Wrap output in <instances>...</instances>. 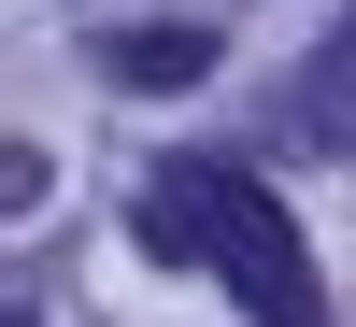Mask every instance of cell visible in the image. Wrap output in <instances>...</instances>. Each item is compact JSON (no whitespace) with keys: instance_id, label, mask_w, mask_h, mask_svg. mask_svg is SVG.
<instances>
[{"instance_id":"cell-3","label":"cell","mask_w":356,"mask_h":327,"mask_svg":"<svg viewBox=\"0 0 356 327\" xmlns=\"http://www.w3.org/2000/svg\"><path fill=\"white\" fill-rule=\"evenodd\" d=\"M100 72L143 85V100H171V85L214 72V28H100Z\"/></svg>"},{"instance_id":"cell-1","label":"cell","mask_w":356,"mask_h":327,"mask_svg":"<svg viewBox=\"0 0 356 327\" xmlns=\"http://www.w3.org/2000/svg\"><path fill=\"white\" fill-rule=\"evenodd\" d=\"M143 242L186 256V271H214L257 327H314V242H300V214H285L257 171H228V157L143 171Z\"/></svg>"},{"instance_id":"cell-2","label":"cell","mask_w":356,"mask_h":327,"mask_svg":"<svg viewBox=\"0 0 356 327\" xmlns=\"http://www.w3.org/2000/svg\"><path fill=\"white\" fill-rule=\"evenodd\" d=\"M285 142H300V157H356V15L314 43V72L285 85Z\"/></svg>"},{"instance_id":"cell-4","label":"cell","mask_w":356,"mask_h":327,"mask_svg":"<svg viewBox=\"0 0 356 327\" xmlns=\"http://www.w3.org/2000/svg\"><path fill=\"white\" fill-rule=\"evenodd\" d=\"M0 327H43V313H29V299H15V313H0Z\"/></svg>"}]
</instances>
